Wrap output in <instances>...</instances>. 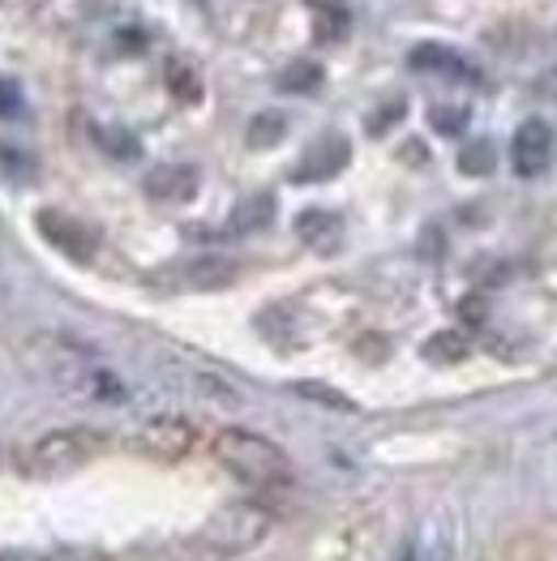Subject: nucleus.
Wrapping results in <instances>:
<instances>
[{"instance_id": "f257e3e1", "label": "nucleus", "mask_w": 557, "mask_h": 561, "mask_svg": "<svg viewBox=\"0 0 557 561\" xmlns=\"http://www.w3.org/2000/svg\"><path fill=\"white\" fill-rule=\"evenodd\" d=\"M26 360H31L35 374L44 377V381H52V386H56L60 394H69V399L116 403V399L125 394L121 381L107 374L82 343L65 339V334H39V339H31Z\"/></svg>"}, {"instance_id": "f03ea898", "label": "nucleus", "mask_w": 557, "mask_h": 561, "mask_svg": "<svg viewBox=\"0 0 557 561\" xmlns=\"http://www.w3.org/2000/svg\"><path fill=\"white\" fill-rule=\"evenodd\" d=\"M215 459L232 471L236 480L253 489H275L292 480V459L278 450L271 437L253 428H219L215 433Z\"/></svg>"}, {"instance_id": "7ed1b4c3", "label": "nucleus", "mask_w": 557, "mask_h": 561, "mask_svg": "<svg viewBox=\"0 0 557 561\" xmlns=\"http://www.w3.org/2000/svg\"><path fill=\"white\" fill-rule=\"evenodd\" d=\"M99 450H103V433H94V428H52L44 437H35L31 446H22L18 468L31 480H60V476L87 468Z\"/></svg>"}, {"instance_id": "20e7f679", "label": "nucleus", "mask_w": 557, "mask_h": 561, "mask_svg": "<svg viewBox=\"0 0 557 561\" xmlns=\"http://www.w3.org/2000/svg\"><path fill=\"white\" fill-rule=\"evenodd\" d=\"M271 531V511L258 506V502H228L219 506L215 515L206 518L202 527V545L219 558H236V553H249L266 540Z\"/></svg>"}, {"instance_id": "39448f33", "label": "nucleus", "mask_w": 557, "mask_h": 561, "mask_svg": "<svg viewBox=\"0 0 557 561\" xmlns=\"http://www.w3.org/2000/svg\"><path fill=\"white\" fill-rule=\"evenodd\" d=\"M193 442H197V428L185 416H150L134 433V450L146 455V459H159V463L185 459L189 450H193Z\"/></svg>"}, {"instance_id": "423d86ee", "label": "nucleus", "mask_w": 557, "mask_h": 561, "mask_svg": "<svg viewBox=\"0 0 557 561\" xmlns=\"http://www.w3.org/2000/svg\"><path fill=\"white\" fill-rule=\"evenodd\" d=\"M39 232H44L47 244H56L65 257L73 262H91L94 249H99V236L94 228H87L82 219L73 215H60V210H39Z\"/></svg>"}, {"instance_id": "0eeeda50", "label": "nucleus", "mask_w": 557, "mask_h": 561, "mask_svg": "<svg viewBox=\"0 0 557 561\" xmlns=\"http://www.w3.org/2000/svg\"><path fill=\"white\" fill-rule=\"evenodd\" d=\"M554 154V129L545 121H523L511 138V163L519 176H541Z\"/></svg>"}, {"instance_id": "6e6552de", "label": "nucleus", "mask_w": 557, "mask_h": 561, "mask_svg": "<svg viewBox=\"0 0 557 561\" xmlns=\"http://www.w3.org/2000/svg\"><path fill=\"white\" fill-rule=\"evenodd\" d=\"M348 154H352V146L348 138H339V134H326L322 141H314L305 154H300V168L292 172V181H330L334 172H343L348 168Z\"/></svg>"}, {"instance_id": "1a4fd4ad", "label": "nucleus", "mask_w": 557, "mask_h": 561, "mask_svg": "<svg viewBox=\"0 0 557 561\" xmlns=\"http://www.w3.org/2000/svg\"><path fill=\"white\" fill-rule=\"evenodd\" d=\"M141 188L150 202H189L197 193V168L193 163H159L146 172Z\"/></svg>"}, {"instance_id": "9d476101", "label": "nucleus", "mask_w": 557, "mask_h": 561, "mask_svg": "<svg viewBox=\"0 0 557 561\" xmlns=\"http://www.w3.org/2000/svg\"><path fill=\"white\" fill-rule=\"evenodd\" d=\"M296 236L314 253H334L343 244V219L334 210H305V215H296Z\"/></svg>"}, {"instance_id": "9b49d317", "label": "nucleus", "mask_w": 557, "mask_h": 561, "mask_svg": "<svg viewBox=\"0 0 557 561\" xmlns=\"http://www.w3.org/2000/svg\"><path fill=\"white\" fill-rule=\"evenodd\" d=\"M181 279L193 291H219V287H228L236 279V266L228 257H193L185 271H181Z\"/></svg>"}, {"instance_id": "f8f14e48", "label": "nucleus", "mask_w": 557, "mask_h": 561, "mask_svg": "<svg viewBox=\"0 0 557 561\" xmlns=\"http://www.w3.org/2000/svg\"><path fill=\"white\" fill-rule=\"evenodd\" d=\"M271 219H275V197H271V193H253V197H240V202H236L228 228H232L236 236H249V232H262Z\"/></svg>"}, {"instance_id": "ddd939ff", "label": "nucleus", "mask_w": 557, "mask_h": 561, "mask_svg": "<svg viewBox=\"0 0 557 561\" xmlns=\"http://www.w3.org/2000/svg\"><path fill=\"white\" fill-rule=\"evenodd\" d=\"M424 360H433V365H459L471 356V339H467L464 330H437L433 339H424Z\"/></svg>"}, {"instance_id": "4468645a", "label": "nucleus", "mask_w": 557, "mask_h": 561, "mask_svg": "<svg viewBox=\"0 0 557 561\" xmlns=\"http://www.w3.org/2000/svg\"><path fill=\"white\" fill-rule=\"evenodd\" d=\"M278 87L292 94H309L322 87V65H314V60H292L283 73H278Z\"/></svg>"}, {"instance_id": "2eb2a0df", "label": "nucleus", "mask_w": 557, "mask_h": 561, "mask_svg": "<svg viewBox=\"0 0 557 561\" xmlns=\"http://www.w3.org/2000/svg\"><path fill=\"white\" fill-rule=\"evenodd\" d=\"M283 134H287V121H283L278 112H258V116L249 121V134H245V141H249L253 150H266V146H278V141H283Z\"/></svg>"}, {"instance_id": "dca6fc26", "label": "nucleus", "mask_w": 557, "mask_h": 561, "mask_svg": "<svg viewBox=\"0 0 557 561\" xmlns=\"http://www.w3.org/2000/svg\"><path fill=\"white\" fill-rule=\"evenodd\" d=\"M292 390H296L300 399L318 403V408H334V412H356V403H352L343 390H334V386H322V381H296Z\"/></svg>"}, {"instance_id": "f3484780", "label": "nucleus", "mask_w": 557, "mask_h": 561, "mask_svg": "<svg viewBox=\"0 0 557 561\" xmlns=\"http://www.w3.org/2000/svg\"><path fill=\"white\" fill-rule=\"evenodd\" d=\"M408 561H451V540L442 531L424 527L417 540H412V549H408Z\"/></svg>"}, {"instance_id": "a211bd4d", "label": "nucleus", "mask_w": 557, "mask_h": 561, "mask_svg": "<svg viewBox=\"0 0 557 561\" xmlns=\"http://www.w3.org/2000/svg\"><path fill=\"white\" fill-rule=\"evenodd\" d=\"M493 141H471L464 154H459V172H467V176H489L493 172Z\"/></svg>"}, {"instance_id": "6ab92c4d", "label": "nucleus", "mask_w": 557, "mask_h": 561, "mask_svg": "<svg viewBox=\"0 0 557 561\" xmlns=\"http://www.w3.org/2000/svg\"><path fill=\"white\" fill-rule=\"evenodd\" d=\"M412 65H417V69H459V60H455L446 47H433V44L417 47V51H412Z\"/></svg>"}, {"instance_id": "aec40b11", "label": "nucleus", "mask_w": 557, "mask_h": 561, "mask_svg": "<svg viewBox=\"0 0 557 561\" xmlns=\"http://www.w3.org/2000/svg\"><path fill=\"white\" fill-rule=\"evenodd\" d=\"M44 561H112V558L103 549H94V545H60Z\"/></svg>"}, {"instance_id": "412c9836", "label": "nucleus", "mask_w": 557, "mask_h": 561, "mask_svg": "<svg viewBox=\"0 0 557 561\" xmlns=\"http://www.w3.org/2000/svg\"><path fill=\"white\" fill-rule=\"evenodd\" d=\"M99 141H103L112 154H121V159H134V154H138V141L129 138L125 129H116V134H112V129H99Z\"/></svg>"}, {"instance_id": "4be33fe9", "label": "nucleus", "mask_w": 557, "mask_h": 561, "mask_svg": "<svg viewBox=\"0 0 557 561\" xmlns=\"http://www.w3.org/2000/svg\"><path fill=\"white\" fill-rule=\"evenodd\" d=\"M168 78H172V91H177V99H197V94H202L197 78H193L189 69H181V65H172V69H168Z\"/></svg>"}, {"instance_id": "5701e85b", "label": "nucleus", "mask_w": 557, "mask_h": 561, "mask_svg": "<svg viewBox=\"0 0 557 561\" xmlns=\"http://www.w3.org/2000/svg\"><path fill=\"white\" fill-rule=\"evenodd\" d=\"M433 129L459 134V129H464V112H455V107H433Z\"/></svg>"}, {"instance_id": "b1692460", "label": "nucleus", "mask_w": 557, "mask_h": 561, "mask_svg": "<svg viewBox=\"0 0 557 561\" xmlns=\"http://www.w3.org/2000/svg\"><path fill=\"white\" fill-rule=\"evenodd\" d=\"M395 116H403V103H399V99H395L390 107H382V112L373 116V121H370V134H386V125H395Z\"/></svg>"}, {"instance_id": "393cba45", "label": "nucleus", "mask_w": 557, "mask_h": 561, "mask_svg": "<svg viewBox=\"0 0 557 561\" xmlns=\"http://www.w3.org/2000/svg\"><path fill=\"white\" fill-rule=\"evenodd\" d=\"M13 103H18V94H13L9 87H4V82H0V112H9Z\"/></svg>"}, {"instance_id": "a878e982", "label": "nucleus", "mask_w": 557, "mask_h": 561, "mask_svg": "<svg viewBox=\"0 0 557 561\" xmlns=\"http://www.w3.org/2000/svg\"><path fill=\"white\" fill-rule=\"evenodd\" d=\"M0 471H4V450H0Z\"/></svg>"}]
</instances>
